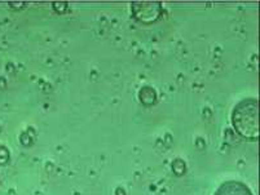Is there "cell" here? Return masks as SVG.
<instances>
[{"label": "cell", "mask_w": 260, "mask_h": 195, "mask_svg": "<svg viewBox=\"0 0 260 195\" xmlns=\"http://www.w3.org/2000/svg\"><path fill=\"white\" fill-rule=\"evenodd\" d=\"M232 124L241 137L249 141L259 140V102L256 98H245L232 112Z\"/></svg>", "instance_id": "6da1fadb"}, {"label": "cell", "mask_w": 260, "mask_h": 195, "mask_svg": "<svg viewBox=\"0 0 260 195\" xmlns=\"http://www.w3.org/2000/svg\"><path fill=\"white\" fill-rule=\"evenodd\" d=\"M132 13L140 22L152 23L159 18L162 6L158 2H136L132 3Z\"/></svg>", "instance_id": "7a4b0ae2"}, {"label": "cell", "mask_w": 260, "mask_h": 195, "mask_svg": "<svg viewBox=\"0 0 260 195\" xmlns=\"http://www.w3.org/2000/svg\"><path fill=\"white\" fill-rule=\"evenodd\" d=\"M215 195H252L247 185L240 181H226L219 186Z\"/></svg>", "instance_id": "3957f363"}, {"label": "cell", "mask_w": 260, "mask_h": 195, "mask_svg": "<svg viewBox=\"0 0 260 195\" xmlns=\"http://www.w3.org/2000/svg\"><path fill=\"white\" fill-rule=\"evenodd\" d=\"M139 100L144 105H154L157 101V93L152 87H143L139 92Z\"/></svg>", "instance_id": "277c9868"}, {"label": "cell", "mask_w": 260, "mask_h": 195, "mask_svg": "<svg viewBox=\"0 0 260 195\" xmlns=\"http://www.w3.org/2000/svg\"><path fill=\"white\" fill-rule=\"evenodd\" d=\"M9 161V152L4 146H0V164H7Z\"/></svg>", "instance_id": "5b68a950"}]
</instances>
